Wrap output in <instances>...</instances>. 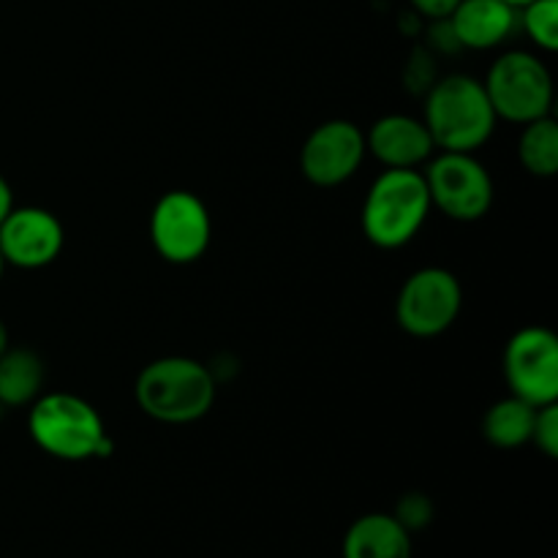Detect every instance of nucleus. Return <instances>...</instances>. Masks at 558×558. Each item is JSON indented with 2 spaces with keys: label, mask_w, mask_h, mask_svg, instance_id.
<instances>
[{
  "label": "nucleus",
  "mask_w": 558,
  "mask_h": 558,
  "mask_svg": "<svg viewBox=\"0 0 558 558\" xmlns=\"http://www.w3.org/2000/svg\"><path fill=\"white\" fill-rule=\"evenodd\" d=\"M423 123L441 153H477L494 136V104L483 80L472 74H447L430 85Z\"/></svg>",
  "instance_id": "obj_1"
},
{
  "label": "nucleus",
  "mask_w": 558,
  "mask_h": 558,
  "mask_svg": "<svg viewBox=\"0 0 558 558\" xmlns=\"http://www.w3.org/2000/svg\"><path fill=\"white\" fill-rule=\"evenodd\" d=\"M218 381L213 368L194 357H158L134 381L136 407L156 423L189 425L207 417L216 403Z\"/></svg>",
  "instance_id": "obj_2"
},
{
  "label": "nucleus",
  "mask_w": 558,
  "mask_h": 558,
  "mask_svg": "<svg viewBox=\"0 0 558 558\" xmlns=\"http://www.w3.org/2000/svg\"><path fill=\"white\" fill-rule=\"evenodd\" d=\"M27 434L38 450L69 463L107 458L114 450L98 409L74 392H41L27 412Z\"/></svg>",
  "instance_id": "obj_3"
},
{
  "label": "nucleus",
  "mask_w": 558,
  "mask_h": 558,
  "mask_svg": "<svg viewBox=\"0 0 558 558\" xmlns=\"http://www.w3.org/2000/svg\"><path fill=\"white\" fill-rule=\"evenodd\" d=\"M430 194L420 169H385L363 202V232L376 248L396 251L412 243L430 216Z\"/></svg>",
  "instance_id": "obj_4"
},
{
  "label": "nucleus",
  "mask_w": 558,
  "mask_h": 558,
  "mask_svg": "<svg viewBox=\"0 0 558 558\" xmlns=\"http://www.w3.org/2000/svg\"><path fill=\"white\" fill-rule=\"evenodd\" d=\"M494 112L499 120L526 125L548 118L554 109V76L550 69L526 49H510L499 54L483 80Z\"/></svg>",
  "instance_id": "obj_5"
},
{
  "label": "nucleus",
  "mask_w": 558,
  "mask_h": 558,
  "mask_svg": "<svg viewBox=\"0 0 558 558\" xmlns=\"http://www.w3.org/2000/svg\"><path fill=\"white\" fill-rule=\"evenodd\" d=\"M430 207L452 221H480L490 213L496 199L494 178L474 153H441L430 156L425 169Z\"/></svg>",
  "instance_id": "obj_6"
},
{
  "label": "nucleus",
  "mask_w": 558,
  "mask_h": 558,
  "mask_svg": "<svg viewBox=\"0 0 558 558\" xmlns=\"http://www.w3.org/2000/svg\"><path fill=\"white\" fill-rule=\"evenodd\" d=\"M463 289L456 272L423 267L403 281L396 298V322L412 338H436L456 325Z\"/></svg>",
  "instance_id": "obj_7"
},
{
  "label": "nucleus",
  "mask_w": 558,
  "mask_h": 558,
  "mask_svg": "<svg viewBox=\"0 0 558 558\" xmlns=\"http://www.w3.org/2000/svg\"><path fill=\"white\" fill-rule=\"evenodd\" d=\"M150 240L169 265H194L210 248V210L191 191H167L150 213Z\"/></svg>",
  "instance_id": "obj_8"
},
{
  "label": "nucleus",
  "mask_w": 558,
  "mask_h": 558,
  "mask_svg": "<svg viewBox=\"0 0 558 558\" xmlns=\"http://www.w3.org/2000/svg\"><path fill=\"white\" fill-rule=\"evenodd\" d=\"M505 381L510 396L548 407L558 401V338L539 325L521 327L505 347Z\"/></svg>",
  "instance_id": "obj_9"
},
{
  "label": "nucleus",
  "mask_w": 558,
  "mask_h": 558,
  "mask_svg": "<svg viewBox=\"0 0 558 558\" xmlns=\"http://www.w3.org/2000/svg\"><path fill=\"white\" fill-rule=\"evenodd\" d=\"M368 147L365 134L352 120H325L300 147V169L305 180L319 189H336L352 180L363 167Z\"/></svg>",
  "instance_id": "obj_10"
},
{
  "label": "nucleus",
  "mask_w": 558,
  "mask_h": 558,
  "mask_svg": "<svg viewBox=\"0 0 558 558\" xmlns=\"http://www.w3.org/2000/svg\"><path fill=\"white\" fill-rule=\"evenodd\" d=\"M65 243V229L54 213L44 207H11L0 221V254L5 265L20 270H41L52 265Z\"/></svg>",
  "instance_id": "obj_11"
},
{
  "label": "nucleus",
  "mask_w": 558,
  "mask_h": 558,
  "mask_svg": "<svg viewBox=\"0 0 558 558\" xmlns=\"http://www.w3.org/2000/svg\"><path fill=\"white\" fill-rule=\"evenodd\" d=\"M365 147L387 169H420L436 153L423 118L398 112L385 114L371 125L365 134Z\"/></svg>",
  "instance_id": "obj_12"
},
{
  "label": "nucleus",
  "mask_w": 558,
  "mask_h": 558,
  "mask_svg": "<svg viewBox=\"0 0 558 558\" xmlns=\"http://www.w3.org/2000/svg\"><path fill=\"white\" fill-rule=\"evenodd\" d=\"M452 38L463 49H496L515 33L518 9L505 0H461L447 20Z\"/></svg>",
  "instance_id": "obj_13"
},
{
  "label": "nucleus",
  "mask_w": 558,
  "mask_h": 558,
  "mask_svg": "<svg viewBox=\"0 0 558 558\" xmlns=\"http://www.w3.org/2000/svg\"><path fill=\"white\" fill-rule=\"evenodd\" d=\"M343 558H412V534L387 512L357 518L343 534Z\"/></svg>",
  "instance_id": "obj_14"
},
{
  "label": "nucleus",
  "mask_w": 558,
  "mask_h": 558,
  "mask_svg": "<svg viewBox=\"0 0 558 558\" xmlns=\"http://www.w3.org/2000/svg\"><path fill=\"white\" fill-rule=\"evenodd\" d=\"M47 368L44 360L27 347H5L0 354V407H31L44 392Z\"/></svg>",
  "instance_id": "obj_15"
},
{
  "label": "nucleus",
  "mask_w": 558,
  "mask_h": 558,
  "mask_svg": "<svg viewBox=\"0 0 558 558\" xmlns=\"http://www.w3.org/2000/svg\"><path fill=\"white\" fill-rule=\"evenodd\" d=\"M534 417H537V407L515 396H507L485 412L483 436L499 450H518L532 441Z\"/></svg>",
  "instance_id": "obj_16"
},
{
  "label": "nucleus",
  "mask_w": 558,
  "mask_h": 558,
  "mask_svg": "<svg viewBox=\"0 0 558 558\" xmlns=\"http://www.w3.org/2000/svg\"><path fill=\"white\" fill-rule=\"evenodd\" d=\"M518 158L534 178H554L558 172V123L550 114L523 125Z\"/></svg>",
  "instance_id": "obj_17"
},
{
  "label": "nucleus",
  "mask_w": 558,
  "mask_h": 558,
  "mask_svg": "<svg viewBox=\"0 0 558 558\" xmlns=\"http://www.w3.org/2000/svg\"><path fill=\"white\" fill-rule=\"evenodd\" d=\"M518 25L543 52L558 49V0H532L518 9Z\"/></svg>",
  "instance_id": "obj_18"
},
{
  "label": "nucleus",
  "mask_w": 558,
  "mask_h": 558,
  "mask_svg": "<svg viewBox=\"0 0 558 558\" xmlns=\"http://www.w3.org/2000/svg\"><path fill=\"white\" fill-rule=\"evenodd\" d=\"M392 515L398 518V523H401L409 534L423 532V529L430 526V521H434V501L425 494H407L401 496V501H398Z\"/></svg>",
  "instance_id": "obj_19"
},
{
  "label": "nucleus",
  "mask_w": 558,
  "mask_h": 558,
  "mask_svg": "<svg viewBox=\"0 0 558 558\" xmlns=\"http://www.w3.org/2000/svg\"><path fill=\"white\" fill-rule=\"evenodd\" d=\"M532 445L537 447L543 456L558 458V401L537 409V417H534V430H532Z\"/></svg>",
  "instance_id": "obj_20"
},
{
  "label": "nucleus",
  "mask_w": 558,
  "mask_h": 558,
  "mask_svg": "<svg viewBox=\"0 0 558 558\" xmlns=\"http://www.w3.org/2000/svg\"><path fill=\"white\" fill-rule=\"evenodd\" d=\"M461 0H409V5L414 9V14H420L428 22H445L450 20L452 11L458 9Z\"/></svg>",
  "instance_id": "obj_21"
},
{
  "label": "nucleus",
  "mask_w": 558,
  "mask_h": 558,
  "mask_svg": "<svg viewBox=\"0 0 558 558\" xmlns=\"http://www.w3.org/2000/svg\"><path fill=\"white\" fill-rule=\"evenodd\" d=\"M14 207V191H11L9 180L0 174V221H3L5 216H9V210Z\"/></svg>",
  "instance_id": "obj_22"
},
{
  "label": "nucleus",
  "mask_w": 558,
  "mask_h": 558,
  "mask_svg": "<svg viewBox=\"0 0 558 558\" xmlns=\"http://www.w3.org/2000/svg\"><path fill=\"white\" fill-rule=\"evenodd\" d=\"M5 347H9V330H5L3 319H0V354L5 352Z\"/></svg>",
  "instance_id": "obj_23"
},
{
  "label": "nucleus",
  "mask_w": 558,
  "mask_h": 558,
  "mask_svg": "<svg viewBox=\"0 0 558 558\" xmlns=\"http://www.w3.org/2000/svg\"><path fill=\"white\" fill-rule=\"evenodd\" d=\"M507 5H512V9H523L526 3H532V0H505Z\"/></svg>",
  "instance_id": "obj_24"
},
{
  "label": "nucleus",
  "mask_w": 558,
  "mask_h": 558,
  "mask_svg": "<svg viewBox=\"0 0 558 558\" xmlns=\"http://www.w3.org/2000/svg\"><path fill=\"white\" fill-rule=\"evenodd\" d=\"M5 267H9V265H5V259H3V254H0V278H3V272H5Z\"/></svg>",
  "instance_id": "obj_25"
},
{
  "label": "nucleus",
  "mask_w": 558,
  "mask_h": 558,
  "mask_svg": "<svg viewBox=\"0 0 558 558\" xmlns=\"http://www.w3.org/2000/svg\"><path fill=\"white\" fill-rule=\"evenodd\" d=\"M0 420H3V407H0Z\"/></svg>",
  "instance_id": "obj_26"
}]
</instances>
